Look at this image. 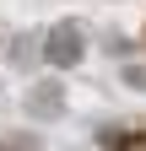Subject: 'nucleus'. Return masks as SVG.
Wrapping results in <instances>:
<instances>
[{"instance_id":"nucleus-1","label":"nucleus","mask_w":146,"mask_h":151,"mask_svg":"<svg viewBox=\"0 0 146 151\" xmlns=\"http://www.w3.org/2000/svg\"><path fill=\"white\" fill-rule=\"evenodd\" d=\"M76 60H81V32L65 22L49 32V65H76Z\"/></svg>"},{"instance_id":"nucleus-2","label":"nucleus","mask_w":146,"mask_h":151,"mask_svg":"<svg viewBox=\"0 0 146 151\" xmlns=\"http://www.w3.org/2000/svg\"><path fill=\"white\" fill-rule=\"evenodd\" d=\"M27 108H33V113H60V86H54V81H43V86L27 97Z\"/></svg>"},{"instance_id":"nucleus-3","label":"nucleus","mask_w":146,"mask_h":151,"mask_svg":"<svg viewBox=\"0 0 146 151\" xmlns=\"http://www.w3.org/2000/svg\"><path fill=\"white\" fill-rule=\"evenodd\" d=\"M0 151H38V140H27V135L22 140H0Z\"/></svg>"}]
</instances>
